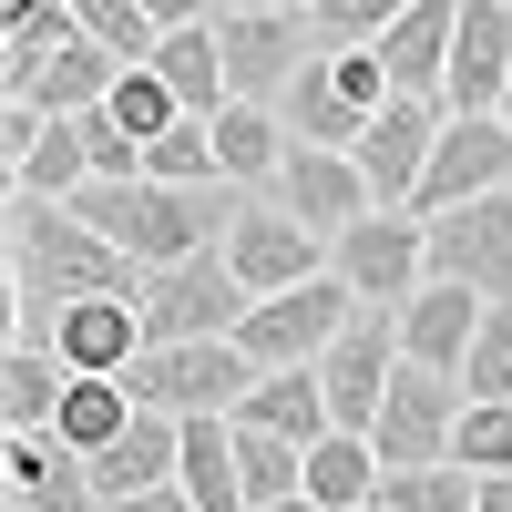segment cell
Listing matches in <instances>:
<instances>
[{
	"label": "cell",
	"mask_w": 512,
	"mask_h": 512,
	"mask_svg": "<svg viewBox=\"0 0 512 512\" xmlns=\"http://www.w3.org/2000/svg\"><path fill=\"white\" fill-rule=\"evenodd\" d=\"M379 512H482V472H472V461H410V472H379Z\"/></svg>",
	"instance_id": "4dcf8cb0"
},
{
	"label": "cell",
	"mask_w": 512,
	"mask_h": 512,
	"mask_svg": "<svg viewBox=\"0 0 512 512\" xmlns=\"http://www.w3.org/2000/svg\"><path fill=\"white\" fill-rule=\"evenodd\" d=\"M441 123H451V103H431V93H390L369 123H359V175H369V195L379 205H420V175H431V144H441Z\"/></svg>",
	"instance_id": "9c48e42d"
},
{
	"label": "cell",
	"mask_w": 512,
	"mask_h": 512,
	"mask_svg": "<svg viewBox=\"0 0 512 512\" xmlns=\"http://www.w3.org/2000/svg\"><path fill=\"white\" fill-rule=\"evenodd\" d=\"M144 11H154L164 31H185V21H216V11H226V0H144Z\"/></svg>",
	"instance_id": "74e56055"
},
{
	"label": "cell",
	"mask_w": 512,
	"mask_h": 512,
	"mask_svg": "<svg viewBox=\"0 0 512 512\" xmlns=\"http://www.w3.org/2000/svg\"><path fill=\"white\" fill-rule=\"evenodd\" d=\"M379 441L369 431H328V441H308V492L328 502V512H369L379 502Z\"/></svg>",
	"instance_id": "4316f807"
},
{
	"label": "cell",
	"mask_w": 512,
	"mask_h": 512,
	"mask_svg": "<svg viewBox=\"0 0 512 512\" xmlns=\"http://www.w3.org/2000/svg\"><path fill=\"white\" fill-rule=\"evenodd\" d=\"M297 226H318V236H338V226H359L369 216V175H359V154L349 144H287V164H277V185H267Z\"/></svg>",
	"instance_id": "4fadbf2b"
},
{
	"label": "cell",
	"mask_w": 512,
	"mask_h": 512,
	"mask_svg": "<svg viewBox=\"0 0 512 512\" xmlns=\"http://www.w3.org/2000/svg\"><path fill=\"white\" fill-rule=\"evenodd\" d=\"M134 410H144V400L123 390V379H82V369H72V390H62V420H52V431H62L82 461H93L103 441H123V431H134Z\"/></svg>",
	"instance_id": "f546056e"
},
{
	"label": "cell",
	"mask_w": 512,
	"mask_h": 512,
	"mask_svg": "<svg viewBox=\"0 0 512 512\" xmlns=\"http://www.w3.org/2000/svg\"><path fill=\"white\" fill-rule=\"evenodd\" d=\"M287 144H297V134H287V113H277V103H246V93H236V103L216 113V164H226V185H246V195H267V185H277Z\"/></svg>",
	"instance_id": "7402d4cb"
},
{
	"label": "cell",
	"mask_w": 512,
	"mask_h": 512,
	"mask_svg": "<svg viewBox=\"0 0 512 512\" xmlns=\"http://www.w3.org/2000/svg\"><path fill=\"white\" fill-rule=\"evenodd\" d=\"M461 390L472 400H512V297H492L472 328V359H461Z\"/></svg>",
	"instance_id": "836d02e7"
},
{
	"label": "cell",
	"mask_w": 512,
	"mask_h": 512,
	"mask_svg": "<svg viewBox=\"0 0 512 512\" xmlns=\"http://www.w3.org/2000/svg\"><path fill=\"white\" fill-rule=\"evenodd\" d=\"M0 492H11L21 512H103L93 461H82L62 431H11V451H0Z\"/></svg>",
	"instance_id": "9a60e30c"
},
{
	"label": "cell",
	"mask_w": 512,
	"mask_h": 512,
	"mask_svg": "<svg viewBox=\"0 0 512 512\" xmlns=\"http://www.w3.org/2000/svg\"><path fill=\"white\" fill-rule=\"evenodd\" d=\"M482 308H492L482 287H461V277H420V287L400 297V349H410V359H431V369H461V359H472Z\"/></svg>",
	"instance_id": "e0dca14e"
},
{
	"label": "cell",
	"mask_w": 512,
	"mask_h": 512,
	"mask_svg": "<svg viewBox=\"0 0 512 512\" xmlns=\"http://www.w3.org/2000/svg\"><path fill=\"white\" fill-rule=\"evenodd\" d=\"M492 185H512V113H451L441 144H431V175H420V216L472 205Z\"/></svg>",
	"instance_id": "7c38bea8"
},
{
	"label": "cell",
	"mask_w": 512,
	"mask_h": 512,
	"mask_svg": "<svg viewBox=\"0 0 512 512\" xmlns=\"http://www.w3.org/2000/svg\"><path fill=\"white\" fill-rule=\"evenodd\" d=\"M216 41H226V82H236V93L246 103H277L287 82H297V62L318 52V21L308 11H246V0H226Z\"/></svg>",
	"instance_id": "30bf717a"
},
{
	"label": "cell",
	"mask_w": 512,
	"mask_h": 512,
	"mask_svg": "<svg viewBox=\"0 0 512 512\" xmlns=\"http://www.w3.org/2000/svg\"><path fill=\"white\" fill-rule=\"evenodd\" d=\"M52 349H62L82 379H123V369L144 359V308H134V297H72Z\"/></svg>",
	"instance_id": "ac0fdd59"
},
{
	"label": "cell",
	"mask_w": 512,
	"mask_h": 512,
	"mask_svg": "<svg viewBox=\"0 0 512 512\" xmlns=\"http://www.w3.org/2000/svg\"><path fill=\"white\" fill-rule=\"evenodd\" d=\"M82 216H93L134 267H175V256H205L226 246V226L246 216V185H164V175H93L72 195Z\"/></svg>",
	"instance_id": "6da1fadb"
},
{
	"label": "cell",
	"mask_w": 512,
	"mask_h": 512,
	"mask_svg": "<svg viewBox=\"0 0 512 512\" xmlns=\"http://www.w3.org/2000/svg\"><path fill=\"white\" fill-rule=\"evenodd\" d=\"M277 113H287V134H297V144H359V123H369L349 93H338L328 52H308V62H297V82L277 93Z\"/></svg>",
	"instance_id": "484cf974"
},
{
	"label": "cell",
	"mask_w": 512,
	"mask_h": 512,
	"mask_svg": "<svg viewBox=\"0 0 512 512\" xmlns=\"http://www.w3.org/2000/svg\"><path fill=\"white\" fill-rule=\"evenodd\" d=\"M123 390L144 410L205 420V410H236L256 390V359H246V338H144V359L123 369Z\"/></svg>",
	"instance_id": "3957f363"
},
{
	"label": "cell",
	"mask_w": 512,
	"mask_h": 512,
	"mask_svg": "<svg viewBox=\"0 0 512 512\" xmlns=\"http://www.w3.org/2000/svg\"><path fill=\"white\" fill-rule=\"evenodd\" d=\"M502 113H512V82H502Z\"/></svg>",
	"instance_id": "7bdbcfd3"
},
{
	"label": "cell",
	"mask_w": 512,
	"mask_h": 512,
	"mask_svg": "<svg viewBox=\"0 0 512 512\" xmlns=\"http://www.w3.org/2000/svg\"><path fill=\"white\" fill-rule=\"evenodd\" d=\"M502 82H512V0H461L441 103L451 113H502Z\"/></svg>",
	"instance_id": "2e32d148"
},
{
	"label": "cell",
	"mask_w": 512,
	"mask_h": 512,
	"mask_svg": "<svg viewBox=\"0 0 512 512\" xmlns=\"http://www.w3.org/2000/svg\"><path fill=\"white\" fill-rule=\"evenodd\" d=\"M226 267L267 297V287H297V277H318L328 267V236L318 226H297L277 195H246V216L226 226Z\"/></svg>",
	"instance_id": "5bb4252c"
},
{
	"label": "cell",
	"mask_w": 512,
	"mask_h": 512,
	"mask_svg": "<svg viewBox=\"0 0 512 512\" xmlns=\"http://www.w3.org/2000/svg\"><path fill=\"white\" fill-rule=\"evenodd\" d=\"M103 113H113L134 144H154V134H164V123H175L185 103H175V82H164L154 62H123V72H113V93H103Z\"/></svg>",
	"instance_id": "d6a6232c"
},
{
	"label": "cell",
	"mask_w": 512,
	"mask_h": 512,
	"mask_svg": "<svg viewBox=\"0 0 512 512\" xmlns=\"http://www.w3.org/2000/svg\"><path fill=\"white\" fill-rule=\"evenodd\" d=\"M482 512H512V472H482Z\"/></svg>",
	"instance_id": "f35d334b"
},
{
	"label": "cell",
	"mask_w": 512,
	"mask_h": 512,
	"mask_svg": "<svg viewBox=\"0 0 512 512\" xmlns=\"http://www.w3.org/2000/svg\"><path fill=\"white\" fill-rule=\"evenodd\" d=\"M246 11H318V0H246Z\"/></svg>",
	"instance_id": "60d3db41"
},
{
	"label": "cell",
	"mask_w": 512,
	"mask_h": 512,
	"mask_svg": "<svg viewBox=\"0 0 512 512\" xmlns=\"http://www.w3.org/2000/svg\"><path fill=\"white\" fill-rule=\"evenodd\" d=\"M236 420H256V431H287V441H328L338 431V400L318 359H287V369H256V390L236 400Z\"/></svg>",
	"instance_id": "d6986e66"
},
{
	"label": "cell",
	"mask_w": 512,
	"mask_h": 512,
	"mask_svg": "<svg viewBox=\"0 0 512 512\" xmlns=\"http://www.w3.org/2000/svg\"><path fill=\"white\" fill-rule=\"evenodd\" d=\"M175 461H185V420H175V410H134V431L93 451V492H103V502L154 492V482H175Z\"/></svg>",
	"instance_id": "44dd1931"
},
{
	"label": "cell",
	"mask_w": 512,
	"mask_h": 512,
	"mask_svg": "<svg viewBox=\"0 0 512 512\" xmlns=\"http://www.w3.org/2000/svg\"><path fill=\"white\" fill-rule=\"evenodd\" d=\"M226 420H236V410H226ZM236 472H246V502H287V492H308V441L236 420Z\"/></svg>",
	"instance_id": "1f68e13d"
},
{
	"label": "cell",
	"mask_w": 512,
	"mask_h": 512,
	"mask_svg": "<svg viewBox=\"0 0 512 512\" xmlns=\"http://www.w3.org/2000/svg\"><path fill=\"white\" fill-rule=\"evenodd\" d=\"M154 72L175 82V103H185V113H226V103H236L216 21H185V31H164V41H154Z\"/></svg>",
	"instance_id": "cb8c5ba5"
},
{
	"label": "cell",
	"mask_w": 512,
	"mask_h": 512,
	"mask_svg": "<svg viewBox=\"0 0 512 512\" xmlns=\"http://www.w3.org/2000/svg\"><path fill=\"white\" fill-rule=\"evenodd\" d=\"M349 318H359V287L338 277V267H318V277H297V287H267V297L236 318V338H246L256 369H287V359H318Z\"/></svg>",
	"instance_id": "5b68a950"
},
{
	"label": "cell",
	"mask_w": 512,
	"mask_h": 512,
	"mask_svg": "<svg viewBox=\"0 0 512 512\" xmlns=\"http://www.w3.org/2000/svg\"><path fill=\"white\" fill-rule=\"evenodd\" d=\"M328 267L359 297H410L420 277H431V216H420V205H369L359 226L328 236Z\"/></svg>",
	"instance_id": "ba28073f"
},
{
	"label": "cell",
	"mask_w": 512,
	"mask_h": 512,
	"mask_svg": "<svg viewBox=\"0 0 512 512\" xmlns=\"http://www.w3.org/2000/svg\"><path fill=\"white\" fill-rule=\"evenodd\" d=\"M11 287L72 308V297H144V267L82 216L72 195H21L11 185Z\"/></svg>",
	"instance_id": "7a4b0ae2"
},
{
	"label": "cell",
	"mask_w": 512,
	"mask_h": 512,
	"mask_svg": "<svg viewBox=\"0 0 512 512\" xmlns=\"http://www.w3.org/2000/svg\"><path fill=\"white\" fill-rule=\"evenodd\" d=\"M451 31H461V0H410V11L379 31V62H390L400 93H431V103H441V82H451Z\"/></svg>",
	"instance_id": "ffe728a7"
},
{
	"label": "cell",
	"mask_w": 512,
	"mask_h": 512,
	"mask_svg": "<svg viewBox=\"0 0 512 512\" xmlns=\"http://www.w3.org/2000/svg\"><path fill=\"white\" fill-rule=\"evenodd\" d=\"M21 11H41V0H0V21H21Z\"/></svg>",
	"instance_id": "b9f144b4"
},
{
	"label": "cell",
	"mask_w": 512,
	"mask_h": 512,
	"mask_svg": "<svg viewBox=\"0 0 512 512\" xmlns=\"http://www.w3.org/2000/svg\"><path fill=\"white\" fill-rule=\"evenodd\" d=\"M62 390H72V359L62 349H11V369H0V420H11V431H52Z\"/></svg>",
	"instance_id": "f1b7e54d"
},
{
	"label": "cell",
	"mask_w": 512,
	"mask_h": 512,
	"mask_svg": "<svg viewBox=\"0 0 512 512\" xmlns=\"http://www.w3.org/2000/svg\"><path fill=\"white\" fill-rule=\"evenodd\" d=\"M144 338H236V318L256 308V287L226 267V246L175 256V267H144Z\"/></svg>",
	"instance_id": "277c9868"
},
{
	"label": "cell",
	"mask_w": 512,
	"mask_h": 512,
	"mask_svg": "<svg viewBox=\"0 0 512 512\" xmlns=\"http://www.w3.org/2000/svg\"><path fill=\"white\" fill-rule=\"evenodd\" d=\"M461 400H472V390H461V369H431V359H410V349H400L390 400H379V420H369L379 461H390V472H410V461H451Z\"/></svg>",
	"instance_id": "8992f818"
},
{
	"label": "cell",
	"mask_w": 512,
	"mask_h": 512,
	"mask_svg": "<svg viewBox=\"0 0 512 512\" xmlns=\"http://www.w3.org/2000/svg\"><path fill=\"white\" fill-rule=\"evenodd\" d=\"M175 482H185L195 512H256V502H246V472H236V420H226V410L185 420V461H175Z\"/></svg>",
	"instance_id": "603a6c76"
},
{
	"label": "cell",
	"mask_w": 512,
	"mask_h": 512,
	"mask_svg": "<svg viewBox=\"0 0 512 512\" xmlns=\"http://www.w3.org/2000/svg\"><path fill=\"white\" fill-rule=\"evenodd\" d=\"M431 277H461L482 297H512V185L472 195V205H441L431 216Z\"/></svg>",
	"instance_id": "8fae6325"
},
{
	"label": "cell",
	"mask_w": 512,
	"mask_h": 512,
	"mask_svg": "<svg viewBox=\"0 0 512 512\" xmlns=\"http://www.w3.org/2000/svg\"><path fill=\"white\" fill-rule=\"evenodd\" d=\"M11 185H21V195H82V185H93V134H82V113H52V123H41V144L11 164Z\"/></svg>",
	"instance_id": "83f0119b"
},
{
	"label": "cell",
	"mask_w": 512,
	"mask_h": 512,
	"mask_svg": "<svg viewBox=\"0 0 512 512\" xmlns=\"http://www.w3.org/2000/svg\"><path fill=\"white\" fill-rule=\"evenodd\" d=\"M451 461H472V472H512V400H461Z\"/></svg>",
	"instance_id": "e575fe53"
},
{
	"label": "cell",
	"mask_w": 512,
	"mask_h": 512,
	"mask_svg": "<svg viewBox=\"0 0 512 512\" xmlns=\"http://www.w3.org/2000/svg\"><path fill=\"white\" fill-rule=\"evenodd\" d=\"M390 369H400V297H359V318L318 349V379L338 400V431H369V420H379Z\"/></svg>",
	"instance_id": "52a82bcc"
},
{
	"label": "cell",
	"mask_w": 512,
	"mask_h": 512,
	"mask_svg": "<svg viewBox=\"0 0 512 512\" xmlns=\"http://www.w3.org/2000/svg\"><path fill=\"white\" fill-rule=\"evenodd\" d=\"M113 72H123V52H113V41H93V31H72L62 52L41 62L31 82H21V93H31L41 113H93V103L113 93Z\"/></svg>",
	"instance_id": "d4e9b609"
},
{
	"label": "cell",
	"mask_w": 512,
	"mask_h": 512,
	"mask_svg": "<svg viewBox=\"0 0 512 512\" xmlns=\"http://www.w3.org/2000/svg\"><path fill=\"white\" fill-rule=\"evenodd\" d=\"M72 11H82V31H93V41H113L123 62H154V41H164V21L144 11V0H72Z\"/></svg>",
	"instance_id": "d590c367"
},
{
	"label": "cell",
	"mask_w": 512,
	"mask_h": 512,
	"mask_svg": "<svg viewBox=\"0 0 512 512\" xmlns=\"http://www.w3.org/2000/svg\"><path fill=\"white\" fill-rule=\"evenodd\" d=\"M256 512H328L318 492H287V502H256Z\"/></svg>",
	"instance_id": "ab89813d"
},
{
	"label": "cell",
	"mask_w": 512,
	"mask_h": 512,
	"mask_svg": "<svg viewBox=\"0 0 512 512\" xmlns=\"http://www.w3.org/2000/svg\"><path fill=\"white\" fill-rule=\"evenodd\" d=\"M400 11H410V0H318L308 21H318V52H338V41H379Z\"/></svg>",
	"instance_id": "8d00e7d4"
}]
</instances>
